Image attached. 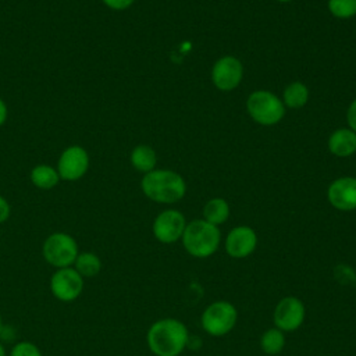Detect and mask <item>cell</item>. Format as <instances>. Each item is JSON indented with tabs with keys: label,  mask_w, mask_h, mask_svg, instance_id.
Segmentation results:
<instances>
[{
	"label": "cell",
	"mask_w": 356,
	"mask_h": 356,
	"mask_svg": "<svg viewBox=\"0 0 356 356\" xmlns=\"http://www.w3.org/2000/svg\"><path fill=\"white\" fill-rule=\"evenodd\" d=\"M189 332L186 325L172 317L154 321L146 334V342L154 356H179L186 348Z\"/></svg>",
	"instance_id": "obj_1"
},
{
	"label": "cell",
	"mask_w": 356,
	"mask_h": 356,
	"mask_svg": "<svg viewBox=\"0 0 356 356\" xmlns=\"http://www.w3.org/2000/svg\"><path fill=\"white\" fill-rule=\"evenodd\" d=\"M143 195L156 202L171 204L179 202L186 193V182L178 172L172 170H152L143 174L140 179Z\"/></svg>",
	"instance_id": "obj_2"
},
{
	"label": "cell",
	"mask_w": 356,
	"mask_h": 356,
	"mask_svg": "<svg viewBox=\"0 0 356 356\" xmlns=\"http://www.w3.org/2000/svg\"><path fill=\"white\" fill-rule=\"evenodd\" d=\"M181 241L184 249L191 256L196 259H206L217 252L221 241V232L218 227L203 218H197L186 222Z\"/></svg>",
	"instance_id": "obj_3"
},
{
	"label": "cell",
	"mask_w": 356,
	"mask_h": 356,
	"mask_svg": "<svg viewBox=\"0 0 356 356\" xmlns=\"http://www.w3.org/2000/svg\"><path fill=\"white\" fill-rule=\"evenodd\" d=\"M246 111L250 118L264 127L278 124L285 115L282 99L270 90H254L246 100Z\"/></svg>",
	"instance_id": "obj_4"
},
{
	"label": "cell",
	"mask_w": 356,
	"mask_h": 356,
	"mask_svg": "<svg viewBox=\"0 0 356 356\" xmlns=\"http://www.w3.org/2000/svg\"><path fill=\"white\" fill-rule=\"evenodd\" d=\"M78 253L79 248L76 239L61 231L50 234L42 245L43 259L56 268L72 267Z\"/></svg>",
	"instance_id": "obj_5"
},
{
	"label": "cell",
	"mask_w": 356,
	"mask_h": 356,
	"mask_svg": "<svg viewBox=\"0 0 356 356\" xmlns=\"http://www.w3.org/2000/svg\"><path fill=\"white\" fill-rule=\"evenodd\" d=\"M238 321V310L228 300H216L210 303L200 316L203 331L211 337L227 335Z\"/></svg>",
	"instance_id": "obj_6"
},
{
	"label": "cell",
	"mask_w": 356,
	"mask_h": 356,
	"mask_svg": "<svg viewBox=\"0 0 356 356\" xmlns=\"http://www.w3.org/2000/svg\"><path fill=\"white\" fill-rule=\"evenodd\" d=\"M50 292L60 302H74L83 291V277L74 267L56 268L50 277Z\"/></svg>",
	"instance_id": "obj_7"
},
{
	"label": "cell",
	"mask_w": 356,
	"mask_h": 356,
	"mask_svg": "<svg viewBox=\"0 0 356 356\" xmlns=\"http://www.w3.org/2000/svg\"><path fill=\"white\" fill-rule=\"evenodd\" d=\"M90 159L85 147L71 145L65 147L57 161V172L60 179L74 182L81 179L89 170Z\"/></svg>",
	"instance_id": "obj_8"
},
{
	"label": "cell",
	"mask_w": 356,
	"mask_h": 356,
	"mask_svg": "<svg viewBox=\"0 0 356 356\" xmlns=\"http://www.w3.org/2000/svg\"><path fill=\"white\" fill-rule=\"evenodd\" d=\"M305 317V303L296 296L282 298L273 312L274 325L282 332H291L298 330L303 324Z\"/></svg>",
	"instance_id": "obj_9"
},
{
	"label": "cell",
	"mask_w": 356,
	"mask_h": 356,
	"mask_svg": "<svg viewBox=\"0 0 356 356\" xmlns=\"http://www.w3.org/2000/svg\"><path fill=\"white\" fill-rule=\"evenodd\" d=\"M185 227V216L179 210L167 209L156 216L152 225V231L159 242L168 245L182 238Z\"/></svg>",
	"instance_id": "obj_10"
},
{
	"label": "cell",
	"mask_w": 356,
	"mask_h": 356,
	"mask_svg": "<svg viewBox=\"0 0 356 356\" xmlns=\"http://www.w3.org/2000/svg\"><path fill=\"white\" fill-rule=\"evenodd\" d=\"M243 78V65L234 56L220 57L211 68L213 85L222 92L234 90Z\"/></svg>",
	"instance_id": "obj_11"
},
{
	"label": "cell",
	"mask_w": 356,
	"mask_h": 356,
	"mask_svg": "<svg viewBox=\"0 0 356 356\" xmlns=\"http://www.w3.org/2000/svg\"><path fill=\"white\" fill-rule=\"evenodd\" d=\"M257 246V234L248 225L232 228L224 242L225 252L232 259H245L250 256Z\"/></svg>",
	"instance_id": "obj_12"
},
{
	"label": "cell",
	"mask_w": 356,
	"mask_h": 356,
	"mask_svg": "<svg viewBox=\"0 0 356 356\" xmlns=\"http://www.w3.org/2000/svg\"><path fill=\"white\" fill-rule=\"evenodd\" d=\"M327 199L339 211L356 210V178L341 177L334 179L327 189Z\"/></svg>",
	"instance_id": "obj_13"
},
{
	"label": "cell",
	"mask_w": 356,
	"mask_h": 356,
	"mask_svg": "<svg viewBox=\"0 0 356 356\" xmlns=\"http://www.w3.org/2000/svg\"><path fill=\"white\" fill-rule=\"evenodd\" d=\"M328 150L337 157H349L356 152V134L349 128H338L328 138Z\"/></svg>",
	"instance_id": "obj_14"
},
{
	"label": "cell",
	"mask_w": 356,
	"mask_h": 356,
	"mask_svg": "<svg viewBox=\"0 0 356 356\" xmlns=\"http://www.w3.org/2000/svg\"><path fill=\"white\" fill-rule=\"evenodd\" d=\"M29 179L33 184V186L43 191H49L58 185L60 175L56 167L49 164H38L31 170Z\"/></svg>",
	"instance_id": "obj_15"
},
{
	"label": "cell",
	"mask_w": 356,
	"mask_h": 356,
	"mask_svg": "<svg viewBox=\"0 0 356 356\" xmlns=\"http://www.w3.org/2000/svg\"><path fill=\"white\" fill-rule=\"evenodd\" d=\"M129 161L136 171L146 174L156 168L157 154L149 145H138L132 149L129 154Z\"/></svg>",
	"instance_id": "obj_16"
},
{
	"label": "cell",
	"mask_w": 356,
	"mask_h": 356,
	"mask_svg": "<svg viewBox=\"0 0 356 356\" xmlns=\"http://www.w3.org/2000/svg\"><path fill=\"white\" fill-rule=\"evenodd\" d=\"M229 217V204L222 197L210 199L203 207V220L218 227Z\"/></svg>",
	"instance_id": "obj_17"
},
{
	"label": "cell",
	"mask_w": 356,
	"mask_h": 356,
	"mask_svg": "<svg viewBox=\"0 0 356 356\" xmlns=\"http://www.w3.org/2000/svg\"><path fill=\"white\" fill-rule=\"evenodd\" d=\"M309 100V89L300 81L291 82L282 92V103L289 108H302Z\"/></svg>",
	"instance_id": "obj_18"
},
{
	"label": "cell",
	"mask_w": 356,
	"mask_h": 356,
	"mask_svg": "<svg viewBox=\"0 0 356 356\" xmlns=\"http://www.w3.org/2000/svg\"><path fill=\"white\" fill-rule=\"evenodd\" d=\"M72 267L83 277L92 278L96 277L102 270V260L93 252H79Z\"/></svg>",
	"instance_id": "obj_19"
},
{
	"label": "cell",
	"mask_w": 356,
	"mask_h": 356,
	"mask_svg": "<svg viewBox=\"0 0 356 356\" xmlns=\"http://www.w3.org/2000/svg\"><path fill=\"white\" fill-rule=\"evenodd\" d=\"M285 346V335L281 330H278L277 327L268 328L261 334L260 338V348L266 355L270 356H275L278 353H281V350Z\"/></svg>",
	"instance_id": "obj_20"
},
{
	"label": "cell",
	"mask_w": 356,
	"mask_h": 356,
	"mask_svg": "<svg viewBox=\"0 0 356 356\" xmlns=\"http://www.w3.org/2000/svg\"><path fill=\"white\" fill-rule=\"evenodd\" d=\"M328 11L339 19H349L356 15V0H328Z\"/></svg>",
	"instance_id": "obj_21"
},
{
	"label": "cell",
	"mask_w": 356,
	"mask_h": 356,
	"mask_svg": "<svg viewBox=\"0 0 356 356\" xmlns=\"http://www.w3.org/2000/svg\"><path fill=\"white\" fill-rule=\"evenodd\" d=\"M10 356H42V352L33 342L19 341L11 348Z\"/></svg>",
	"instance_id": "obj_22"
},
{
	"label": "cell",
	"mask_w": 356,
	"mask_h": 356,
	"mask_svg": "<svg viewBox=\"0 0 356 356\" xmlns=\"http://www.w3.org/2000/svg\"><path fill=\"white\" fill-rule=\"evenodd\" d=\"M103 4L110 8V10H114V11H122V10H127L129 8L135 0H102Z\"/></svg>",
	"instance_id": "obj_23"
},
{
	"label": "cell",
	"mask_w": 356,
	"mask_h": 356,
	"mask_svg": "<svg viewBox=\"0 0 356 356\" xmlns=\"http://www.w3.org/2000/svg\"><path fill=\"white\" fill-rule=\"evenodd\" d=\"M346 122H348V128L356 134V99L348 107Z\"/></svg>",
	"instance_id": "obj_24"
},
{
	"label": "cell",
	"mask_w": 356,
	"mask_h": 356,
	"mask_svg": "<svg viewBox=\"0 0 356 356\" xmlns=\"http://www.w3.org/2000/svg\"><path fill=\"white\" fill-rule=\"evenodd\" d=\"M11 216V206L8 200L0 195V224L6 222Z\"/></svg>",
	"instance_id": "obj_25"
},
{
	"label": "cell",
	"mask_w": 356,
	"mask_h": 356,
	"mask_svg": "<svg viewBox=\"0 0 356 356\" xmlns=\"http://www.w3.org/2000/svg\"><path fill=\"white\" fill-rule=\"evenodd\" d=\"M7 117H8L7 104H6V102L0 97V127L4 125V122L7 121Z\"/></svg>",
	"instance_id": "obj_26"
},
{
	"label": "cell",
	"mask_w": 356,
	"mask_h": 356,
	"mask_svg": "<svg viewBox=\"0 0 356 356\" xmlns=\"http://www.w3.org/2000/svg\"><path fill=\"white\" fill-rule=\"evenodd\" d=\"M0 356H7V352H6V348L4 345L0 342Z\"/></svg>",
	"instance_id": "obj_27"
},
{
	"label": "cell",
	"mask_w": 356,
	"mask_h": 356,
	"mask_svg": "<svg viewBox=\"0 0 356 356\" xmlns=\"http://www.w3.org/2000/svg\"><path fill=\"white\" fill-rule=\"evenodd\" d=\"M1 331H3V317L0 314V334H1Z\"/></svg>",
	"instance_id": "obj_28"
},
{
	"label": "cell",
	"mask_w": 356,
	"mask_h": 356,
	"mask_svg": "<svg viewBox=\"0 0 356 356\" xmlns=\"http://www.w3.org/2000/svg\"><path fill=\"white\" fill-rule=\"evenodd\" d=\"M277 1H280V3H289V1H292V0H277Z\"/></svg>",
	"instance_id": "obj_29"
}]
</instances>
